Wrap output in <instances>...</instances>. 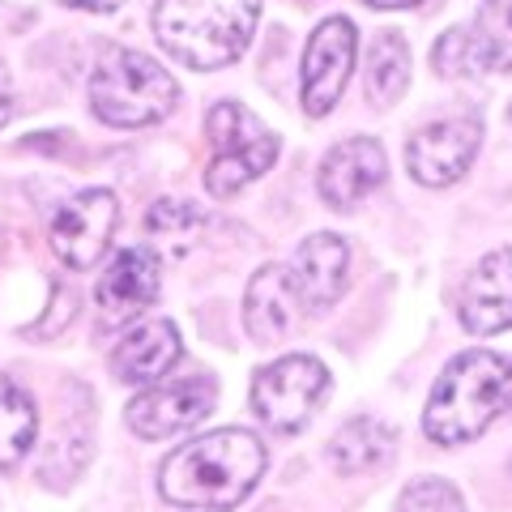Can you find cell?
I'll use <instances>...</instances> for the list:
<instances>
[{
  "label": "cell",
  "mask_w": 512,
  "mask_h": 512,
  "mask_svg": "<svg viewBox=\"0 0 512 512\" xmlns=\"http://www.w3.org/2000/svg\"><path fill=\"white\" fill-rule=\"evenodd\" d=\"M218 402V380L214 376H180L167 384H150L128 402V427L141 440H167L180 431L197 427Z\"/></svg>",
  "instance_id": "obj_7"
},
{
  "label": "cell",
  "mask_w": 512,
  "mask_h": 512,
  "mask_svg": "<svg viewBox=\"0 0 512 512\" xmlns=\"http://www.w3.org/2000/svg\"><path fill=\"white\" fill-rule=\"evenodd\" d=\"M205 133H210L214 158L205 167V188L214 197H235L256 175H265L278 158V137L239 103H218L205 116Z\"/></svg>",
  "instance_id": "obj_5"
},
{
  "label": "cell",
  "mask_w": 512,
  "mask_h": 512,
  "mask_svg": "<svg viewBox=\"0 0 512 512\" xmlns=\"http://www.w3.org/2000/svg\"><path fill=\"white\" fill-rule=\"evenodd\" d=\"M380 180H384V150L372 137H350L325 154L316 188L329 210H355Z\"/></svg>",
  "instance_id": "obj_14"
},
{
  "label": "cell",
  "mask_w": 512,
  "mask_h": 512,
  "mask_svg": "<svg viewBox=\"0 0 512 512\" xmlns=\"http://www.w3.org/2000/svg\"><path fill=\"white\" fill-rule=\"evenodd\" d=\"M389 457H393V427L384 419H372V414L350 419L338 436L329 440V461H333V470H342V474L380 470Z\"/></svg>",
  "instance_id": "obj_17"
},
{
  "label": "cell",
  "mask_w": 512,
  "mask_h": 512,
  "mask_svg": "<svg viewBox=\"0 0 512 512\" xmlns=\"http://www.w3.org/2000/svg\"><path fill=\"white\" fill-rule=\"evenodd\" d=\"M175 363H180V329L171 320H146L116 346L111 372L124 384H158Z\"/></svg>",
  "instance_id": "obj_15"
},
{
  "label": "cell",
  "mask_w": 512,
  "mask_h": 512,
  "mask_svg": "<svg viewBox=\"0 0 512 512\" xmlns=\"http://www.w3.org/2000/svg\"><path fill=\"white\" fill-rule=\"evenodd\" d=\"M291 308H295V291H291V278H286V269L282 265L256 269L252 282H248V295H244L248 338L256 346L278 342L282 333L291 329Z\"/></svg>",
  "instance_id": "obj_16"
},
{
  "label": "cell",
  "mask_w": 512,
  "mask_h": 512,
  "mask_svg": "<svg viewBox=\"0 0 512 512\" xmlns=\"http://www.w3.org/2000/svg\"><path fill=\"white\" fill-rule=\"evenodd\" d=\"M180 86L158 60L146 52H128L116 47L99 60V69L90 77V107L103 124L116 128H146L171 116Z\"/></svg>",
  "instance_id": "obj_4"
},
{
  "label": "cell",
  "mask_w": 512,
  "mask_h": 512,
  "mask_svg": "<svg viewBox=\"0 0 512 512\" xmlns=\"http://www.w3.org/2000/svg\"><path fill=\"white\" fill-rule=\"evenodd\" d=\"M466 35L478 69H512V0H483Z\"/></svg>",
  "instance_id": "obj_20"
},
{
  "label": "cell",
  "mask_w": 512,
  "mask_h": 512,
  "mask_svg": "<svg viewBox=\"0 0 512 512\" xmlns=\"http://www.w3.org/2000/svg\"><path fill=\"white\" fill-rule=\"evenodd\" d=\"M13 120V82H9V69L5 60H0V128Z\"/></svg>",
  "instance_id": "obj_24"
},
{
  "label": "cell",
  "mask_w": 512,
  "mask_h": 512,
  "mask_svg": "<svg viewBox=\"0 0 512 512\" xmlns=\"http://www.w3.org/2000/svg\"><path fill=\"white\" fill-rule=\"evenodd\" d=\"M457 316L478 338L512 329V248H495L478 261V269L461 286Z\"/></svg>",
  "instance_id": "obj_11"
},
{
  "label": "cell",
  "mask_w": 512,
  "mask_h": 512,
  "mask_svg": "<svg viewBox=\"0 0 512 512\" xmlns=\"http://www.w3.org/2000/svg\"><path fill=\"white\" fill-rule=\"evenodd\" d=\"M329 397V367L312 355H282L252 380V410L269 431L291 436Z\"/></svg>",
  "instance_id": "obj_6"
},
{
  "label": "cell",
  "mask_w": 512,
  "mask_h": 512,
  "mask_svg": "<svg viewBox=\"0 0 512 512\" xmlns=\"http://www.w3.org/2000/svg\"><path fill=\"white\" fill-rule=\"evenodd\" d=\"M116 222H120V201L111 197L107 188L77 192L52 218V248L64 265L90 269V265H99V256L107 252L111 235H116Z\"/></svg>",
  "instance_id": "obj_9"
},
{
  "label": "cell",
  "mask_w": 512,
  "mask_h": 512,
  "mask_svg": "<svg viewBox=\"0 0 512 512\" xmlns=\"http://www.w3.org/2000/svg\"><path fill=\"white\" fill-rule=\"evenodd\" d=\"M478 137H483V124H478L474 116L427 124L423 133H414L406 141V167L419 184L444 188V184H453L470 171L474 154H478Z\"/></svg>",
  "instance_id": "obj_10"
},
{
  "label": "cell",
  "mask_w": 512,
  "mask_h": 512,
  "mask_svg": "<svg viewBox=\"0 0 512 512\" xmlns=\"http://www.w3.org/2000/svg\"><path fill=\"white\" fill-rule=\"evenodd\" d=\"M261 0H158L154 35L188 69H222L248 52Z\"/></svg>",
  "instance_id": "obj_3"
},
{
  "label": "cell",
  "mask_w": 512,
  "mask_h": 512,
  "mask_svg": "<svg viewBox=\"0 0 512 512\" xmlns=\"http://www.w3.org/2000/svg\"><path fill=\"white\" fill-rule=\"evenodd\" d=\"M431 60H436V73H440V77H466V73H478V60H474L470 35H466L461 26H457V30H448V35L436 43Z\"/></svg>",
  "instance_id": "obj_23"
},
{
  "label": "cell",
  "mask_w": 512,
  "mask_h": 512,
  "mask_svg": "<svg viewBox=\"0 0 512 512\" xmlns=\"http://www.w3.org/2000/svg\"><path fill=\"white\" fill-rule=\"evenodd\" d=\"M35 431H39L35 402L13 380H0V474L18 470V461L35 444Z\"/></svg>",
  "instance_id": "obj_19"
},
{
  "label": "cell",
  "mask_w": 512,
  "mask_h": 512,
  "mask_svg": "<svg viewBox=\"0 0 512 512\" xmlns=\"http://www.w3.org/2000/svg\"><path fill=\"white\" fill-rule=\"evenodd\" d=\"M355 22L350 18H329L316 26L303 52V111L312 120L329 116L342 103V90L355 69Z\"/></svg>",
  "instance_id": "obj_8"
},
{
  "label": "cell",
  "mask_w": 512,
  "mask_h": 512,
  "mask_svg": "<svg viewBox=\"0 0 512 512\" xmlns=\"http://www.w3.org/2000/svg\"><path fill=\"white\" fill-rule=\"evenodd\" d=\"M346 265H350L346 239L333 231H320L295 248V261L286 269V278H291V291L303 308L325 312L346 291Z\"/></svg>",
  "instance_id": "obj_12"
},
{
  "label": "cell",
  "mask_w": 512,
  "mask_h": 512,
  "mask_svg": "<svg viewBox=\"0 0 512 512\" xmlns=\"http://www.w3.org/2000/svg\"><path fill=\"white\" fill-rule=\"evenodd\" d=\"M99 312L103 325H128L158 299V261L150 248H124L116 261L107 265V274L99 278Z\"/></svg>",
  "instance_id": "obj_13"
},
{
  "label": "cell",
  "mask_w": 512,
  "mask_h": 512,
  "mask_svg": "<svg viewBox=\"0 0 512 512\" xmlns=\"http://www.w3.org/2000/svg\"><path fill=\"white\" fill-rule=\"evenodd\" d=\"M265 470V444L252 431H210L192 440L163 461L158 470V491L180 508H210L227 512L244 504Z\"/></svg>",
  "instance_id": "obj_1"
},
{
  "label": "cell",
  "mask_w": 512,
  "mask_h": 512,
  "mask_svg": "<svg viewBox=\"0 0 512 512\" xmlns=\"http://www.w3.org/2000/svg\"><path fill=\"white\" fill-rule=\"evenodd\" d=\"M201 227H205V218L192 210L188 201H158L154 210H150V218H146L150 239H154L158 248H167V252L192 248V239L201 235Z\"/></svg>",
  "instance_id": "obj_21"
},
{
  "label": "cell",
  "mask_w": 512,
  "mask_h": 512,
  "mask_svg": "<svg viewBox=\"0 0 512 512\" xmlns=\"http://www.w3.org/2000/svg\"><path fill=\"white\" fill-rule=\"evenodd\" d=\"M64 5H73V9H86V13H107V9L124 5V0H64Z\"/></svg>",
  "instance_id": "obj_25"
},
{
  "label": "cell",
  "mask_w": 512,
  "mask_h": 512,
  "mask_svg": "<svg viewBox=\"0 0 512 512\" xmlns=\"http://www.w3.org/2000/svg\"><path fill=\"white\" fill-rule=\"evenodd\" d=\"M410 86V47L397 30H380L372 52H367V99L376 107H389Z\"/></svg>",
  "instance_id": "obj_18"
},
{
  "label": "cell",
  "mask_w": 512,
  "mask_h": 512,
  "mask_svg": "<svg viewBox=\"0 0 512 512\" xmlns=\"http://www.w3.org/2000/svg\"><path fill=\"white\" fill-rule=\"evenodd\" d=\"M393 512H466V504H461L457 487L444 483V478H419L402 491Z\"/></svg>",
  "instance_id": "obj_22"
},
{
  "label": "cell",
  "mask_w": 512,
  "mask_h": 512,
  "mask_svg": "<svg viewBox=\"0 0 512 512\" xmlns=\"http://www.w3.org/2000/svg\"><path fill=\"white\" fill-rule=\"evenodd\" d=\"M372 9H406V5H419V0H363Z\"/></svg>",
  "instance_id": "obj_26"
},
{
  "label": "cell",
  "mask_w": 512,
  "mask_h": 512,
  "mask_svg": "<svg viewBox=\"0 0 512 512\" xmlns=\"http://www.w3.org/2000/svg\"><path fill=\"white\" fill-rule=\"evenodd\" d=\"M500 414H512V359L495 350H466L431 389L423 431L436 444H466Z\"/></svg>",
  "instance_id": "obj_2"
}]
</instances>
